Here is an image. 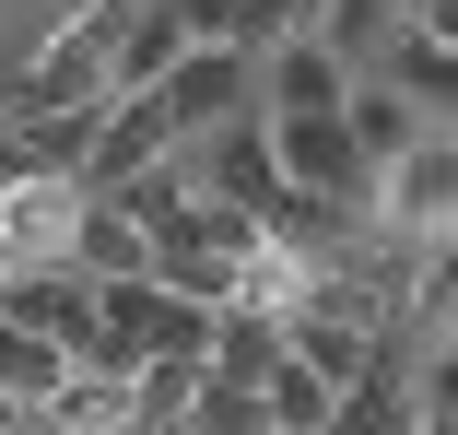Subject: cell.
I'll return each mask as SVG.
<instances>
[{"label":"cell","instance_id":"6da1fadb","mask_svg":"<svg viewBox=\"0 0 458 435\" xmlns=\"http://www.w3.org/2000/svg\"><path fill=\"white\" fill-rule=\"evenodd\" d=\"M165 118H176V141H212V130H247L259 118V59L247 47H189L165 71V95H153Z\"/></svg>","mask_w":458,"mask_h":435},{"label":"cell","instance_id":"30bf717a","mask_svg":"<svg viewBox=\"0 0 458 435\" xmlns=\"http://www.w3.org/2000/svg\"><path fill=\"white\" fill-rule=\"evenodd\" d=\"M0 318L59 329L71 354H82V341H95V283H82V271H13V283H0Z\"/></svg>","mask_w":458,"mask_h":435},{"label":"cell","instance_id":"ba28073f","mask_svg":"<svg viewBox=\"0 0 458 435\" xmlns=\"http://www.w3.org/2000/svg\"><path fill=\"white\" fill-rule=\"evenodd\" d=\"M341 118H352V153L377 165V177H388L400 153H423V141H435V118H423L411 82H352V107H341Z\"/></svg>","mask_w":458,"mask_h":435},{"label":"cell","instance_id":"5bb4252c","mask_svg":"<svg viewBox=\"0 0 458 435\" xmlns=\"http://www.w3.org/2000/svg\"><path fill=\"white\" fill-rule=\"evenodd\" d=\"M13 423H24V412H13V400H0V435H13Z\"/></svg>","mask_w":458,"mask_h":435},{"label":"cell","instance_id":"277c9868","mask_svg":"<svg viewBox=\"0 0 458 435\" xmlns=\"http://www.w3.org/2000/svg\"><path fill=\"white\" fill-rule=\"evenodd\" d=\"M377 224L400 247H446L458 235V130H435L423 153H400L388 177H377Z\"/></svg>","mask_w":458,"mask_h":435},{"label":"cell","instance_id":"7c38bea8","mask_svg":"<svg viewBox=\"0 0 458 435\" xmlns=\"http://www.w3.org/2000/svg\"><path fill=\"white\" fill-rule=\"evenodd\" d=\"M259 412H270V435H341V388H329V377H306L294 354L259 377Z\"/></svg>","mask_w":458,"mask_h":435},{"label":"cell","instance_id":"7a4b0ae2","mask_svg":"<svg viewBox=\"0 0 458 435\" xmlns=\"http://www.w3.org/2000/svg\"><path fill=\"white\" fill-rule=\"evenodd\" d=\"M270 153H283V177L329 212H377V165L352 153V118H259Z\"/></svg>","mask_w":458,"mask_h":435},{"label":"cell","instance_id":"52a82bcc","mask_svg":"<svg viewBox=\"0 0 458 435\" xmlns=\"http://www.w3.org/2000/svg\"><path fill=\"white\" fill-rule=\"evenodd\" d=\"M71 377H82V354H71L59 329L0 318V400H13V412H59V400H71Z\"/></svg>","mask_w":458,"mask_h":435},{"label":"cell","instance_id":"4fadbf2b","mask_svg":"<svg viewBox=\"0 0 458 435\" xmlns=\"http://www.w3.org/2000/svg\"><path fill=\"white\" fill-rule=\"evenodd\" d=\"M411 329L435 341V354H458V235L423 247V271H411Z\"/></svg>","mask_w":458,"mask_h":435},{"label":"cell","instance_id":"8992f818","mask_svg":"<svg viewBox=\"0 0 458 435\" xmlns=\"http://www.w3.org/2000/svg\"><path fill=\"white\" fill-rule=\"evenodd\" d=\"M283 341H294V365H306V377H329L341 400H352V388H377V329H364L352 306H294V318H283Z\"/></svg>","mask_w":458,"mask_h":435},{"label":"cell","instance_id":"5b68a950","mask_svg":"<svg viewBox=\"0 0 458 435\" xmlns=\"http://www.w3.org/2000/svg\"><path fill=\"white\" fill-rule=\"evenodd\" d=\"M352 107V59L329 36H294L283 59H259V118H341Z\"/></svg>","mask_w":458,"mask_h":435},{"label":"cell","instance_id":"9a60e30c","mask_svg":"<svg viewBox=\"0 0 458 435\" xmlns=\"http://www.w3.org/2000/svg\"><path fill=\"white\" fill-rule=\"evenodd\" d=\"M0 130H24V118H13V107H0Z\"/></svg>","mask_w":458,"mask_h":435},{"label":"cell","instance_id":"8fae6325","mask_svg":"<svg viewBox=\"0 0 458 435\" xmlns=\"http://www.w3.org/2000/svg\"><path fill=\"white\" fill-rule=\"evenodd\" d=\"M47 423H71V435H153V423H141V377H106V365H82Z\"/></svg>","mask_w":458,"mask_h":435},{"label":"cell","instance_id":"3957f363","mask_svg":"<svg viewBox=\"0 0 458 435\" xmlns=\"http://www.w3.org/2000/svg\"><path fill=\"white\" fill-rule=\"evenodd\" d=\"M82 212H95L82 177H24V189H0V271H71Z\"/></svg>","mask_w":458,"mask_h":435},{"label":"cell","instance_id":"9c48e42d","mask_svg":"<svg viewBox=\"0 0 458 435\" xmlns=\"http://www.w3.org/2000/svg\"><path fill=\"white\" fill-rule=\"evenodd\" d=\"M71 271H82V283H153V224H141V200H95V212H82Z\"/></svg>","mask_w":458,"mask_h":435}]
</instances>
